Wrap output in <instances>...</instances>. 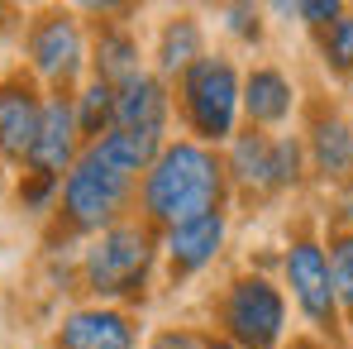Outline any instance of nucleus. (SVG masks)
Here are the masks:
<instances>
[{"label":"nucleus","instance_id":"f257e3e1","mask_svg":"<svg viewBox=\"0 0 353 349\" xmlns=\"http://www.w3.org/2000/svg\"><path fill=\"white\" fill-rule=\"evenodd\" d=\"M225 201H230L225 158L196 139L163 144L153 168L139 177V211L153 230H176L205 216H225Z\"/></svg>","mask_w":353,"mask_h":349},{"label":"nucleus","instance_id":"f03ea898","mask_svg":"<svg viewBox=\"0 0 353 349\" xmlns=\"http://www.w3.org/2000/svg\"><path fill=\"white\" fill-rule=\"evenodd\" d=\"M163 254V234L148 220H119L101 230L81 254V287L96 296V306H115L124 296H143L153 263Z\"/></svg>","mask_w":353,"mask_h":349},{"label":"nucleus","instance_id":"7ed1b4c3","mask_svg":"<svg viewBox=\"0 0 353 349\" xmlns=\"http://www.w3.org/2000/svg\"><path fill=\"white\" fill-rule=\"evenodd\" d=\"M176 111L196 144L215 149L239 134L243 115V77L225 53H205L176 77Z\"/></svg>","mask_w":353,"mask_h":349},{"label":"nucleus","instance_id":"20e7f679","mask_svg":"<svg viewBox=\"0 0 353 349\" xmlns=\"http://www.w3.org/2000/svg\"><path fill=\"white\" fill-rule=\"evenodd\" d=\"M215 316H220V340L239 349H277L287 330V296L263 273H243L220 292Z\"/></svg>","mask_w":353,"mask_h":349},{"label":"nucleus","instance_id":"39448f33","mask_svg":"<svg viewBox=\"0 0 353 349\" xmlns=\"http://www.w3.org/2000/svg\"><path fill=\"white\" fill-rule=\"evenodd\" d=\"M225 173H230V187H243V191H282L301 177V144L296 139H272L263 129H243L230 139V158H225Z\"/></svg>","mask_w":353,"mask_h":349},{"label":"nucleus","instance_id":"423d86ee","mask_svg":"<svg viewBox=\"0 0 353 349\" xmlns=\"http://www.w3.org/2000/svg\"><path fill=\"white\" fill-rule=\"evenodd\" d=\"M29 67L53 82V91L72 96L81 67H86V39H81V24L77 15L67 10H48L29 24Z\"/></svg>","mask_w":353,"mask_h":349},{"label":"nucleus","instance_id":"0eeeda50","mask_svg":"<svg viewBox=\"0 0 353 349\" xmlns=\"http://www.w3.org/2000/svg\"><path fill=\"white\" fill-rule=\"evenodd\" d=\"M282 273H287V287H292V301L301 306V316L334 335L339 326V296H334V278H330V254L320 239H296L282 258Z\"/></svg>","mask_w":353,"mask_h":349},{"label":"nucleus","instance_id":"6e6552de","mask_svg":"<svg viewBox=\"0 0 353 349\" xmlns=\"http://www.w3.org/2000/svg\"><path fill=\"white\" fill-rule=\"evenodd\" d=\"M81 153V129H77V106L72 96L62 91H48L43 96V120H39V139L29 149V173L43 177H67V168L77 163Z\"/></svg>","mask_w":353,"mask_h":349},{"label":"nucleus","instance_id":"1a4fd4ad","mask_svg":"<svg viewBox=\"0 0 353 349\" xmlns=\"http://www.w3.org/2000/svg\"><path fill=\"white\" fill-rule=\"evenodd\" d=\"M39 120H43V91L34 77L14 72L0 82V158L10 163H29V149L39 139Z\"/></svg>","mask_w":353,"mask_h":349},{"label":"nucleus","instance_id":"9d476101","mask_svg":"<svg viewBox=\"0 0 353 349\" xmlns=\"http://www.w3.org/2000/svg\"><path fill=\"white\" fill-rule=\"evenodd\" d=\"M53 349H139V326L119 306H81L62 316Z\"/></svg>","mask_w":353,"mask_h":349},{"label":"nucleus","instance_id":"9b49d317","mask_svg":"<svg viewBox=\"0 0 353 349\" xmlns=\"http://www.w3.org/2000/svg\"><path fill=\"white\" fill-rule=\"evenodd\" d=\"M168 120H172V91L158 72H139L124 86H115V129H139V134L168 139Z\"/></svg>","mask_w":353,"mask_h":349},{"label":"nucleus","instance_id":"f8f14e48","mask_svg":"<svg viewBox=\"0 0 353 349\" xmlns=\"http://www.w3.org/2000/svg\"><path fill=\"white\" fill-rule=\"evenodd\" d=\"M220 249H225V216H205V220L163 230V254H168V268H172L176 283H186L201 268H210Z\"/></svg>","mask_w":353,"mask_h":349},{"label":"nucleus","instance_id":"ddd939ff","mask_svg":"<svg viewBox=\"0 0 353 349\" xmlns=\"http://www.w3.org/2000/svg\"><path fill=\"white\" fill-rule=\"evenodd\" d=\"M296 111V86L282 67H253L243 77V115L248 129H272Z\"/></svg>","mask_w":353,"mask_h":349},{"label":"nucleus","instance_id":"4468645a","mask_svg":"<svg viewBox=\"0 0 353 349\" xmlns=\"http://www.w3.org/2000/svg\"><path fill=\"white\" fill-rule=\"evenodd\" d=\"M158 77H181L196 58H205V29L196 15H172L163 29H158Z\"/></svg>","mask_w":353,"mask_h":349},{"label":"nucleus","instance_id":"2eb2a0df","mask_svg":"<svg viewBox=\"0 0 353 349\" xmlns=\"http://www.w3.org/2000/svg\"><path fill=\"white\" fill-rule=\"evenodd\" d=\"M305 144H310V163H315L320 177H339L344 182L353 173V134L339 115H315Z\"/></svg>","mask_w":353,"mask_h":349},{"label":"nucleus","instance_id":"dca6fc26","mask_svg":"<svg viewBox=\"0 0 353 349\" xmlns=\"http://www.w3.org/2000/svg\"><path fill=\"white\" fill-rule=\"evenodd\" d=\"M96 82H105V86H124L129 77H139L143 72V53H139V39L129 34V29H119V24H105L101 29V39H96Z\"/></svg>","mask_w":353,"mask_h":349},{"label":"nucleus","instance_id":"f3484780","mask_svg":"<svg viewBox=\"0 0 353 349\" xmlns=\"http://www.w3.org/2000/svg\"><path fill=\"white\" fill-rule=\"evenodd\" d=\"M72 106H77V129H81V144H91V139H101V134H110L115 129V86H105V82H86L77 96H72Z\"/></svg>","mask_w":353,"mask_h":349},{"label":"nucleus","instance_id":"a211bd4d","mask_svg":"<svg viewBox=\"0 0 353 349\" xmlns=\"http://www.w3.org/2000/svg\"><path fill=\"white\" fill-rule=\"evenodd\" d=\"M315 44H320V58L330 72L349 77L353 72V10H344L339 19H330L325 29H315Z\"/></svg>","mask_w":353,"mask_h":349},{"label":"nucleus","instance_id":"6ab92c4d","mask_svg":"<svg viewBox=\"0 0 353 349\" xmlns=\"http://www.w3.org/2000/svg\"><path fill=\"white\" fill-rule=\"evenodd\" d=\"M325 254H330V278H334V296H339V311H349V321H353V230L330 234Z\"/></svg>","mask_w":353,"mask_h":349},{"label":"nucleus","instance_id":"aec40b11","mask_svg":"<svg viewBox=\"0 0 353 349\" xmlns=\"http://www.w3.org/2000/svg\"><path fill=\"white\" fill-rule=\"evenodd\" d=\"M58 177H43V173H24L19 182V201H24V211H48L53 201H58Z\"/></svg>","mask_w":353,"mask_h":349},{"label":"nucleus","instance_id":"412c9836","mask_svg":"<svg viewBox=\"0 0 353 349\" xmlns=\"http://www.w3.org/2000/svg\"><path fill=\"white\" fill-rule=\"evenodd\" d=\"M287 10L301 15L310 29H325L330 19H339V15H344V5H339V0H301V5H287Z\"/></svg>","mask_w":353,"mask_h":349},{"label":"nucleus","instance_id":"4be33fe9","mask_svg":"<svg viewBox=\"0 0 353 349\" xmlns=\"http://www.w3.org/2000/svg\"><path fill=\"white\" fill-rule=\"evenodd\" d=\"M143 349H201V340L191 330H163V335H153Z\"/></svg>","mask_w":353,"mask_h":349},{"label":"nucleus","instance_id":"5701e85b","mask_svg":"<svg viewBox=\"0 0 353 349\" xmlns=\"http://www.w3.org/2000/svg\"><path fill=\"white\" fill-rule=\"evenodd\" d=\"M230 29L243 34V39H258V10L253 5H234L230 10Z\"/></svg>","mask_w":353,"mask_h":349},{"label":"nucleus","instance_id":"b1692460","mask_svg":"<svg viewBox=\"0 0 353 349\" xmlns=\"http://www.w3.org/2000/svg\"><path fill=\"white\" fill-rule=\"evenodd\" d=\"M339 216L353 225V177H344V187H339Z\"/></svg>","mask_w":353,"mask_h":349},{"label":"nucleus","instance_id":"393cba45","mask_svg":"<svg viewBox=\"0 0 353 349\" xmlns=\"http://www.w3.org/2000/svg\"><path fill=\"white\" fill-rule=\"evenodd\" d=\"M201 349H239V345H230V340H220V335H215V340H205Z\"/></svg>","mask_w":353,"mask_h":349},{"label":"nucleus","instance_id":"a878e982","mask_svg":"<svg viewBox=\"0 0 353 349\" xmlns=\"http://www.w3.org/2000/svg\"><path fill=\"white\" fill-rule=\"evenodd\" d=\"M349 134H353V120H349Z\"/></svg>","mask_w":353,"mask_h":349}]
</instances>
